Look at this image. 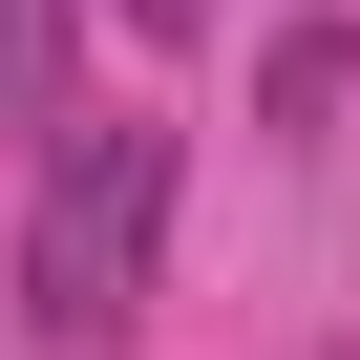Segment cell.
<instances>
[{"instance_id": "1", "label": "cell", "mask_w": 360, "mask_h": 360, "mask_svg": "<svg viewBox=\"0 0 360 360\" xmlns=\"http://www.w3.org/2000/svg\"><path fill=\"white\" fill-rule=\"evenodd\" d=\"M148 255H169V127L148 106H64L43 212H22V318L43 339H127L148 318Z\"/></svg>"}, {"instance_id": "2", "label": "cell", "mask_w": 360, "mask_h": 360, "mask_svg": "<svg viewBox=\"0 0 360 360\" xmlns=\"http://www.w3.org/2000/svg\"><path fill=\"white\" fill-rule=\"evenodd\" d=\"M0 106H22V127L85 106V0H0Z\"/></svg>"}, {"instance_id": "3", "label": "cell", "mask_w": 360, "mask_h": 360, "mask_svg": "<svg viewBox=\"0 0 360 360\" xmlns=\"http://www.w3.org/2000/svg\"><path fill=\"white\" fill-rule=\"evenodd\" d=\"M339 85H360V43H339V22H297V43H276V64H255V106H276V127H297V148H318V127H339Z\"/></svg>"}, {"instance_id": "4", "label": "cell", "mask_w": 360, "mask_h": 360, "mask_svg": "<svg viewBox=\"0 0 360 360\" xmlns=\"http://www.w3.org/2000/svg\"><path fill=\"white\" fill-rule=\"evenodd\" d=\"M127 22H148V43H212V22H233V0H127Z\"/></svg>"}]
</instances>
